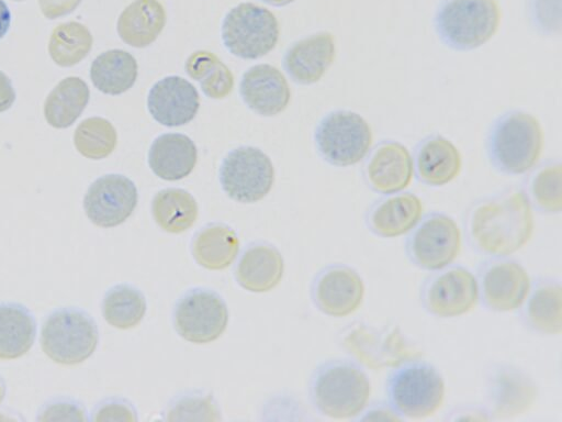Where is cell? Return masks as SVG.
<instances>
[{"mask_svg":"<svg viewBox=\"0 0 562 422\" xmlns=\"http://www.w3.org/2000/svg\"><path fill=\"white\" fill-rule=\"evenodd\" d=\"M461 167L459 149L443 136H431L417 149V175L428 186L440 187L451 182L459 176Z\"/></svg>","mask_w":562,"mask_h":422,"instance_id":"cell-25","label":"cell"},{"mask_svg":"<svg viewBox=\"0 0 562 422\" xmlns=\"http://www.w3.org/2000/svg\"><path fill=\"white\" fill-rule=\"evenodd\" d=\"M166 20V11L159 1L134 0L120 14L117 33L126 44L146 47L156 41Z\"/></svg>","mask_w":562,"mask_h":422,"instance_id":"cell-26","label":"cell"},{"mask_svg":"<svg viewBox=\"0 0 562 422\" xmlns=\"http://www.w3.org/2000/svg\"><path fill=\"white\" fill-rule=\"evenodd\" d=\"M387 380L390 407L403 419H425L442 406L446 386L432 365L413 359L393 368Z\"/></svg>","mask_w":562,"mask_h":422,"instance_id":"cell-5","label":"cell"},{"mask_svg":"<svg viewBox=\"0 0 562 422\" xmlns=\"http://www.w3.org/2000/svg\"><path fill=\"white\" fill-rule=\"evenodd\" d=\"M335 56V38L331 33L324 31L302 38L289 47L282 66L293 81L311 85L324 76Z\"/></svg>","mask_w":562,"mask_h":422,"instance_id":"cell-19","label":"cell"},{"mask_svg":"<svg viewBox=\"0 0 562 422\" xmlns=\"http://www.w3.org/2000/svg\"><path fill=\"white\" fill-rule=\"evenodd\" d=\"M82 0H38L42 14L49 19H58L74 12Z\"/></svg>","mask_w":562,"mask_h":422,"instance_id":"cell-42","label":"cell"},{"mask_svg":"<svg viewBox=\"0 0 562 422\" xmlns=\"http://www.w3.org/2000/svg\"><path fill=\"white\" fill-rule=\"evenodd\" d=\"M312 293L318 310L329 316L344 318L361 307L366 287L357 270L346 265H333L318 274Z\"/></svg>","mask_w":562,"mask_h":422,"instance_id":"cell-16","label":"cell"},{"mask_svg":"<svg viewBox=\"0 0 562 422\" xmlns=\"http://www.w3.org/2000/svg\"><path fill=\"white\" fill-rule=\"evenodd\" d=\"M167 421H220V411L209 395L189 393L176 399L166 413Z\"/></svg>","mask_w":562,"mask_h":422,"instance_id":"cell-38","label":"cell"},{"mask_svg":"<svg viewBox=\"0 0 562 422\" xmlns=\"http://www.w3.org/2000/svg\"><path fill=\"white\" fill-rule=\"evenodd\" d=\"M533 230L531 203L521 190L479 203L469 219V233L475 247L495 257H506L521 249Z\"/></svg>","mask_w":562,"mask_h":422,"instance_id":"cell-1","label":"cell"},{"mask_svg":"<svg viewBox=\"0 0 562 422\" xmlns=\"http://www.w3.org/2000/svg\"><path fill=\"white\" fill-rule=\"evenodd\" d=\"M412 231L407 253L412 262L423 269L441 270L452 264L461 251V230L447 214L431 213Z\"/></svg>","mask_w":562,"mask_h":422,"instance_id":"cell-11","label":"cell"},{"mask_svg":"<svg viewBox=\"0 0 562 422\" xmlns=\"http://www.w3.org/2000/svg\"><path fill=\"white\" fill-rule=\"evenodd\" d=\"M362 419L369 420H402V418L389 406L369 410Z\"/></svg>","mask_w":562,"mask_h":422,"instance_id":"cell-44","label":"cell"},{"mask_svg":"<svg viewBox=\"0 0 562 422\" xmlns=\"http://www.w3.org/2000/svg\"><path fill=\"white\" fill-rule=\"evenodd\" d=\"M501 16L496 0H443L437 9L435 26L446 45L470 51L495 35Z\"/></svg>","mask_w":562,"mask_h":422,"instance_id":"cell-4","label":"cell"},{"mask_svg":"<svg viewBox=\"0 0 562 422\" xmlns=\"http://www.w3.org/2000/svg\"><path fill=\"white\" fill-rule=\"evenodd\" d=\"M422 200L411 193L393 195L376 203L370 211V229L382 237H397L411 232L420 221Z\"/></svg>","mask_w":562,"mask_h":422,"instance_id":"cell-24","label":"cell"},{"mask_svg":"<svg viewBox=\"0 0 562 422\" xmlns=\"http://www.w3.org/2000/svg\"><path fill=\"white\" fill-rule=\"evenodd\" d=\"M274 169L261 149L240 146L231 151L222 162L220 182L225 193L241 203H254L271 190Z\"/></svg>","mask_w":562,"mask_h":422,"instance_id":"cell-9","label":"cell"},{"mask_svg":"<svg viewBox=\"0 0 562 422\" xmlns=\"http://www.w3.org/2000/svg\"><path fill=\"white\" fill-rule=\"evenodd\" d=\"M146 299L142 291L127 284L110 288L102 300L104 320L119 330L138 325L146 313Z\"/></svg>","mask_w":562,"mask_h":422,"instance_id":"cell-33","label":"cell"},{"mask_svg":"<svg viewBox=\"0 0 562 422\" xmlns=\"http://www.w3.org/2000/svg\"><path fill=\"white\" fill-rule=\"evenodd\" d=\"M480 299L477 278L461 266L434 276L424 289V304L434 315L456 318L473 310Z\"/></svg>","mask_w":562,"mask_h":422,"instance_id":"cell-14","label":"cell"},{"mask_svg":"<svg viewBox=\"0 0 562 422\" xmlns=\"http://www.w3.org/2000/svg\"><path fill=\"white\" fill-rule=\"evenodd\" d=\"M137 69V62L132 54L123 49H110L94 58L90 78L99 91L117 96L133 87Z\"/></svg>","mask_w":562,"mask_h":422,"instance_id":"cell-29","label":"cell"},{"mask_svg":"<svg viewBox=\"0 0 562 422\" xmlns=\"http://www.w3.org/2000/svg\"><path fill=\"white\" fill-rule=\"evenodd\" d=\"M530 195L536 206L548 213L562 210V166L551 163L541 167L530 182Z\"/></svg>","mask_w":562,"mask_h":422,"instance_id":"cell-37","label":"cell"},{"mask_svg":"<svg viewBox=\"0 0 562 422\" xmlns=\"http://www.w3.org/2000/svg\"><path fill=\"white\" fill-rule=\"evenodd\" d=\"M198 159L194 142L180 133H165L154 140L148 152V165L159 178L180 180L191 174Z\"/></svg>","mask_w":562,"mask_h":422,"instance_id":"cell-22","label":"cell"},{"mask_svg":"<svg viewBox=\"0 0 562 422\" xmlns=\"http://www.w3.org/2000/svg\"><path fill=\"white\" fill-rule=\"evenodd\" d=\"M11 23V13L7 5V3L3 0H0V38H2Z\"/></svg>","mask_w":562,"mask_h":422,"instance_id":"cell-45","label":"cell"},{"mask_svg":"<svg viewBox=\"0 0 562 422\" xmlns=\"http://www.w3.org/2000/svg\"><path fill=\"white\" fill-rule=\"evenodd\" d=\"M239 241L235 231L226 224L211 223L193 237L191 251L195 262L210 270L228 267L236 258Z\"/></svg>","mask_w":562,"mask_h":422,"instance_id":"cell-27","label":"cell"},{"mask_svg":"<svg viewBox=\"0 0 562 422\" xmlns=\"http://www.w3.org/2000/svg\"><path fill=\"white\" fill-rule=\"evenodd\" d=\"M194 197L180 188H167L156 193L151 202L154 220L168 233L179 234L190 229L198 218Z\"/></svg>","mask_w":562,"mask_h":422,"instance_id":"cell-31","label":"cell"},{"mask_svg":"<svg viewBox=\"0 0 562 422\" xmlns=\"http://www.w3.org/2000/svg\"><path fill=\"white\" fill-rule=\"evenodd\" d=\"M92 421H137L133 406L124 399H108L101 402L92 413Z\"/></svg>","mask_w":562,"mask_h":422,"instance_id":"cell-41","label":"cell"},{"mask_svg":"<svg viewBox=\"0 0 562 422\" xmlns=\"http://www.w3.org/2000/svg\"><path fill=\"white\" fill-rule=\"evenodd\" d=\"M373 141L370 124L359 113L338 110L316 127L315 143L321 156L339 167L356 165L369 153Z\"/></svg>","mask_w":562,"mask_h":422,"instance_id":"cell-8","label":"cell"},{"mask_svg":"<svg viewBox=\"0 0 562 422\" xmlns=\"http://www.w3.org/2000/svg\"><path fill=\"white\" fill-rule=\"evenodd\" d=\"M532 378L513 365H498L486 380L488 412L496 419H512L528 412L537 399Z\"/></svg>","mask_w":562,"mask_h":422,"instance_id":"cell-15","label":"cell"},{"mask_svg":"<svg viewBox=\"0 0 562 422\" xmlns=\"http://www.w3.org/2000/svg\"><path fill=\"white\" fill-rule=\"evenodd\" d=\"M92 43V35L82 23H61L52 32L48 54L56 65L71 67L89 54Z\"/></svg>","mask_w":562,"mask_h":422,"instance_id":"cell-35","label":"cell"},{"mask_svg":"<svg viewBox=\"0 0 562 422\" xmlns=\"http://www.w3.org/2000/svg\"><path fill=\"white\" fill-rule=\"evenodd\" d=\"M414 176V163L406 146L398 142H383L371 154L366 177L378 192L393 195L409 186Z\"/></svg>","mask_w":562,"mask_h":422,"instance_id":"cell-21","label":"cell"},{"mask_svg":"<svg viewBox=\"0 0 562 422\" xmlns=\"http://www.w3.org/2000/svg\"><path fill=\"white\" fill-rule=\"evenodd\" d=\"M184 68L188 76L199 81L203 93L211 99H223L233 89L234 78L231 70L211 52L192 53Z\"/></svg>","mask_w":562,"mask_h":422,"instance_id":"cell-34","label":"cell"},{"mask_svg":"<svg viewBox=\"0 0 562 422\" xmlns=\"http://www.w3.org/2000/svg\"><path fill=\"white\" fill-rule=\"evenodd\" d=\"M479 287L488 309L510 312L526 302L531 291V281L529 274L519 263L499 259L484 268Z\"/></svg>","mask_w":562,"mask_h":422,"instance_id":"cell-17","label":"cell"},{"mask_svg":"<svg viewBox=\"0 0 562 422\" xmlns=\"http://www.w3.org/2000/svg\"><path fill=\"white\" fill-rule=\"evenodd\" d=\"M89 98V87L81 78L76 76L64 78L45 100L46 122L55 129L70 126L86 109Z\"/></svg>","mask_w":562,"mask_h":422,"instance_id":"cell-30","label":"cell"},{"mask_svg":"<svg viewBox=\"0 0 562 422\" xmlns=\"http://www.w3.org/2000/svg\"><path fill=\"white\" fill-rule=\"evenodd\" d=\"M239 92L248 108L263 116H273L282 112L291 97L282 73L268 64L255 65L246 70Z\"/></svg>","mask_w":562,"mask_h":422,"instance_id":"cell-20","label":"cell"},{"mask_svg":"<svg viewBox=\"0 0 562 422\" xmlns=\"http://www.w3.org/2000/svg\"><path fill=\"white\" fill-rule=\"evenodd\" d=\"M5 397V384L3 379L0 377V403L3 401Z\"/></svg>","mask_w":562,"mask_h":422,"instance_id":"cell-47","label":"cell"},{"mask_svg":"<svg viewBox=\"0 0 562 422\" xmlns=\"http://www.w3.org/2000/svg\"><path fill=\"white\" fill-rule=\"evenodd\" d=\"M283 269L280 252L270 244L257 243L246 248L240 256L235 277L248 291L267 292L280 282Z\"/></svg>","mask_w":562,"mask_h":422,"instance_id":"cell-23","label":"cell"},{"mask_svg":"<svg viewBox=\"0 0 562 422\" xmlns=\"http://www.w3.org/2000/svg\"><path fill=\"white\" fill-rule=\"evenodd\" d=\"M228 311L223 298L213 290L194 288L177 302L173 324L178 334L194 344H206L226 330Z\"/></svg>","mask_w":562,"mask_h":422,"instance_id":"cell-12","label":"cell"},{"mask_svg":"<svg viewBox=\"0 0 562 422\" xmlns=\"http://www.w3.org/2000/svg\"><path fill=\"white\" fill-rule=\"evenodd\" d=\"M270 5H274V7H283V5H286L291 2H293L294 0H261Z\"/></svg>","mask_w":562,"mask_h":422,"instance_id":"cell-46","label":"cell"},{"mask_svg":"<svg viewBox=\"0 0 562 422\" xmlns=\"http://www.w3.org/2000/svg\"><path fill=\"white\" fill-rule=\"evenodd\" d=\"M527 11L531 24L548 35L561 31V0H528Z\"/></svg>","mask_w":562,"mask_h":422,"instance_id":"cell-39","label":"cell"},{"mask_svg":"<svg viewBox=\"0 0 562 422\" xmlns=\"http://www.w3.org/2000/svg\"><path fill=\"white\" fill-rule=\"evenodd\" d=\"M15 101V91L10 78L0 70V112L10 109Z\"/></svg>","mask_w":562,"mask_h":422,"instance_id":"cell-43","label":"cell"},{"mask_svg":"<svg viewBox=\"0 0 562 422\" xmlns=\"http://www.w3.org/2000/svg\"><path fill=\"white\" fill-rule=\"evenodd\" d=\"M345 348L363 366L381 370L416 359L419 351L396 326L358 324L344 337Z\"/></svg>","mask_w":562,"mask_h":422,"instance_id":"cell-10","label":"cell"},{"mask_svg":"<svg viewBox=\"0 0 562 422\" xmlns=\"http://www.w3.org/2000/svg\"><path fill=\"white\" fill-rule=\"evenodd\" d=\"M116 142V130L109 120L100 116L85 119L74 134L77 151L93 160L109 156L114 151Z\"/></svg>","mask_w":562,"mask_h":422,"instance_id":"cell-36","label":"cell"},{"mask_svg":"<svg viewBox=\"0 0 562 422\" xmlns=\"http://www.w3.org/2000/svg\"><path fill=\"white\" fill-rule=\"evenodd\" d=\"M222 40L233 55L244 59H257L277 45L279 23L267 8L243 2L225 15Z\"/></svg>","mask_w":562,"mask_h":422,"instance_id":"cell-7","label":"cell"},{"mask_svg":"<svg viewBox=\"0 0 562 422\" xmlns=\"http://www.w3.org/2000/svg\"><path fill=\"white\" fill-rule=\"evenodd\" d=\"M13 1H23V0H13Z\"/></svg>","mask_w":562,"mask_h":422,"instance_id":"cell-48","label":"cell"},{"mask_svg":"<svg viewBox=\"0 0 562 422\" xmlns=\"http://www.w3.org/2000/svg\"><path fill=\"white\" fill-rule=\"evenodd\" d=\"M147 108L154 120L165 126H180L192 121L200 108L195 87L179 76H168L149 90Z\"/></svg>","mask_w":562,"mask_h":422,"instance_id":"cell-18","label":"cell"},{"mask_svg":"<svg viewBox=\"0 0 562 422\" xmlns=\"http://www.w3.org/2000/svg\"><path fill=\"white\" fill-rule=\"evenodd\" d=\"M86 411L78 402L69 399H55L38 412L37 421H87Z\"/></svg>","mask_w":562,"mask_h":422,"instance_id":"cell-40","label":"cell"},{"mask_svg":"<svg viewBox=\"0 0 562 422\" xmlns=\"http://www.w3.org/2000/svg\"><path fill=\"white\" fill-rule=\"evenodd\" d=\"M371 384L363 369L348 360H329L312 378L311 397L316 410L330 419L359 417L367 408Z\"/></svg>","mask_w":562,"mask_h":422,"instance_id":"cell-2","label":"cell"},{"mask_svg":"<svg viewBox=\"0 0 562 422\" xmlns=\"http://www.w3.org/2000/svg\"><path fill=\"white\" fill-rule=\"evenodd\" d=\"M41 347L53 362L77 365L88 359L99 343L94 320L85 311L63 308L52 312L41 329Z\"/></svg>","mask_w":562,"mask_h":422,"instance_id":"cell-6","label":"cell"},{"mask_svg":"<svg viewBox=\"0 0 562 422\" xmlns=\"http://www.w3.org/2000/svg\"><path fill=\"white\" fill-rule=\"evenodd\" d=\"M137 200L136 186L130 178L108 174L90 185L83 197V210L94 225L114 227L130 218Z\"/></svg>","mask_w":562,"mask_h":422,"instance_id":"cell-13","label":"cell"},{"mask_svg":"<svg viewBox=\"0 0 562 422\" xmlns=\"http://www.w3.org/2000/svg\"><path fill=\"white\" fill-rule=\"evenodd\" d=\"M543 132L532 114L512 111L499 118L488 137V155L494 166L508 175H521L538 163Z\"/></svg>","mask_w":562,"mask_h":422,"instance_id":"cell-3","label":"cell"},{"mask_svg":"<svg viewBox=\"0 0 562 422\" xmlns=\"http://www.w3.org/2000/svg\"><path fill=\"white\" fill-rule=\"evenodd\" d=\"M525 316L537 332L559 335L562 332V287L558 281L539 284L527 298Z\"/></svg>","mask_w":562,"mask_h":422,"instance_id":"cell-32","label":"cell"},{"mask_svg":"<svg viewBox=\"0 0 562 422\" xmlns=\"http://www.w3.org/2000/svg\"><path fill=\"white\" fill-rule=\"evenodd\" d=\"M36 321L22 304L0 303V359L11 360L25 355L34 344Z\"/></svg>","mask_w":562,"mask_h":422,"instance_id":"cell-28","label":"cell"}]
</instances>
